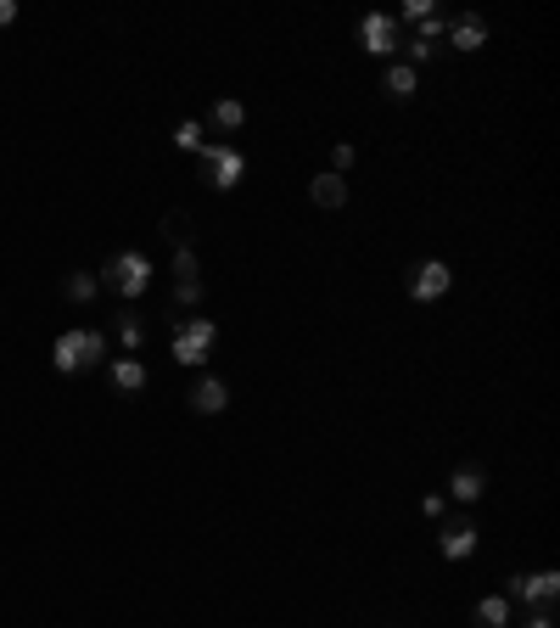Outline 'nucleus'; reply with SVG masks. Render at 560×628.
Wrapping results in <instances>:
<instances>
[{"label":"nucleus","mask_w":560,"mask_h":628,"mask_svg":"<svg viewBox=\"0 0 560 628\" xmlns=\"http://www.w3.org/2000/svg\"><path fill=\"white\" fill-rule=\"evenodd\" d=\"M96 292H101L96 275H68V298H73V303H90Z\"/></svg>","instance_id":"nucleus-20"},{"label":"nucleus","mask_w":560,"mask_h":628,"mask_svg":"<svg viewBox=\"0 0 560 628\" xmlns=\"http://www.w3.org/2000/svg\"><path fill=\"white\" fill-rule=\"evenodd\" d=\"M174 298H180L185 309H196V303H202V281H180L174 286Z\"/></svg>","instance_id":"nucleus-22"},{"label":"nucleus","mask_w":560,"mask_h":628,"mask_svg":"<svg viewBox=\"0 0 560 628\" xmlns=\"http://www.w3.org/2000/svg\"><path fill=\"white\" fill-rule=\"evenodd\" d=\"M504 600H521V606H555L560 600V572L544 567V572H516Z\"/></svg>","instance_id":"nucleus-6"},{"label":"nucleus","mask_w":560,"mask_h":628,"mask_svg":"<svg viewBox=\"0 0 560 628\" xmlns=\"http://www.w3.org/2000/svg\"><path fill=\"white\" fill-rule=\"evenodd\" d=\"M437 6L432 0H404V23H420V17H432Z\"/></svg>","instance_id":"nucleus-23"},{"label":"nucleus","mask_w":560,"mask_h":628,"mask_svg":"<svg viewBox=\"0 0 560 628\" xmlns=\"http://www.w3.org/2000/svg\"><path fill=\"white\" fill-rule=\"evenodd\" d=\"M118 337H124V354H140V343H146V326H140L135 314H118Z\"/></svg>","instance_id":"nucleus-18"},{"label":"nucleus","mask_w":560,"mask_h":628,"mask_svg":"<svg viewBox=\"0 0 560 628\" xmlns=\"http://www.w3.org/2000/svg\"><path fill=\"white\" fill-rule=\"evenodd\" d=\"M308 197H314V208H348V180L342 174H314Z\"/></svg>","instance_id":"nucleus-11"},{"label":"nucleus","mask_w":560,"mask_h":628,"mask_svg":"<svg viewBox=\"0 0 560 628\" xmlns=\"http://www.w3.org/2000/svg\"><path fill=\"white\" fill-rule=\"evenodd\" d=\"M196 169H202V180H208L213 191H236L241 180H247V152L230 146V141H208L196 152Z\"/></svg>","instance_id":"nucleus-2"},{"label":"nucleus","mask_w":560,"mask_h":628,"mask_svg":"<svg viewBox=\"0 0 560 628\" xmlns=\"http://www.w3.org/2000/svg\"><path fill=\"white\" fill-rule=\"evenodd\" d=\"M331 163H336L331 174H342V180H348V169H353V163H359V152H353V146L342 141V146H336V152H331Z\"/></svg>","instance_id":"nucleus-21"},{"label":"nucleus","mask_w":560,"mask_h":628,"mask_svg":"<svg viewBox=\"0 0 560 628\" xmlns=\"http://www.w3.org/2000/svg\"><path fill=\"white\" fill-rule=\"evenodd\" d=\"M213 124H219V129H241V124H247V107H241L236 96H219V101H213Z\"/></svg>","instance_id":"nucleus-16"},{"label":"nucleus","mask_w":560,"mask_h":628,"mask_svg":"<svg viewBox=\"0 0 560 628\" xmlns=\"http://www.w3.org/2000/svg\"><path fill=\"white\" fill-rule=\"evenodd\" d=\"M381 90H387L392 101H409L420 90V73L409 68V62H387V73H381Z\"/></svg>","instance_id":"nucleus-13"},{"label":"nucleus","mask_w":560,"mask_h":628,"mask_svg":"<svg viewBox=\"0 0 560 628\" xmlns=\"http://www.w3.org/2000/svg\"><path fill=\"white\" fill-rule=\"evenodd\" d=\"M420 511H426V516H443L448 500H443V494H426V500H420Z\"/></svg>","instance_id":"nucleus-24"},{"label":"nucleus","mask_w":560,"mask_h":628,"mask_svg":"<svg viewBox=\"0 0 560 628\" xmlns=\"http://www.w3.org/2000/svg\"><path fill=\"white\" fill-rule=\"evenodd\" d=\"M202 275V264H196V247H174V281H196Z\"/></svg>","instance_id":"nucleus-19"},{"label":"nucleus","mask_w":560,"mask_h":628,"mask_svg":"<svg viewBox=\"0 0 560 628\" xmlns=\"http://www.w3.org/2000/svg\"><path fill=\"white\" fill-rule=\"evenodd\" d=\"M107 382L118 387V393H140V387H146V365H140L135 354H124V359H107Z\"/></svg>","instance_id":"nucleus-12"},{"label":"nucleus","mask_w":560,"mask_h":628,"mask_svg":"<svg viewBox=\"0 0 560 628\" xmlns=\"http://www.w3.org/2000/svg\"><path fill=\"white\" fill-rule=\"evenodd\" d=\"M454 286V270H448L443 258H426V264H415V275H409V292H415V303H437Z\"/></svg>","instance_id":"nucleus-7"},{"label":"nucleus","mask_w":560,"mask_h":628,"mask_svg":"<svg viewBox=\"0 0 560 628\" xmlns=\"http://www.w3.org/2000/svg\"><path fill=\"white\" fill-rule=\"evenodd\" d=\"M527 628H555V612H532Z\"/></svg>","instance_id":"nucleus-26"},{"label":"nucleus","mask_w":560,"mask_h":628,"mask_svg":"<svg viewBox=\"0 0 560 628\" xmlns=\"http://www.w3.org/2000/svg\"><path fill=\"white\" fill-rule=\"evenodd\" d=\"M443 40L454 45V51H482V45H488V23H482L476 12H465V17H454V23H448Z\"/></svg>","instance_id":"nucleus-8"},{"label":"nucleus","mask_w":560,"mask_h":628,"mask_svg":"<svg viewBox=\"0 0 560 628\" xmlns=\"http://www.w3.org/2000/svg\"><path fill=\"white\" fill-rule=\"evenodd\" d=\"M6 23H17V0H0V29Z\"/></svg>","instance_id":"nucleus-25"},{"label":"nucleus","mask_w":560,"mask_h":628,"mask_svg":"<svg viewBox=\"0 0 560 628\" xmlns=\"http://www.w3.org/2000/svg\"><path fill=\"white\" fill-rule=\"evenodd\" d=\"M359 40H364V51L381 57V62H398V51H404V29H398V17L392 12H364Z\"/></svg>","instance_id":"nucleus-5"},{"label":"nucleus","mask_w":560,"mask_h":628,"mask_svg":"<svg viewBox=\"0 0 560 628\" xmlns=\"http://www.w3.org/2000/svg\"><path fill=\"white\" fill-rule=\"evenodd\" d=\"M174 146H180V152H202V146H208V129L196 124V118H185V124L174 129Z\"/></svg>","instance_id":"nucleus-17"},{"label":"nucleus","mask_w":560,"mask_h":628,"mask_svg":"<svg viewBox=\"0 0 560 628\" xmlns=\"http://www.w3.org/2000/svg\"><path fill=\"white\" fill-rule=\"evenodd\" d=\"M471 550H476V528H471V522H448L443 539H437V556H443V561H465Z\"/></svg>","instance_id":"nucleus-10"},{"label":"nucleus","mask_w":560,"mask_h":628,"mask_svg":"<svg viewBox=\"0 0 560 628\" xmlns=\"http://www.w3.org/2000/svg\"><path fill=\"white\" fill-rule=\"evenodd\" d=\"M471 623L476 628H510V600H504V595H482L471 606Z\"/></svg>","instance_id":"nucleus-15"},{"label":"nucleus","mask_w":560,"mask_h":628,"mask_svg":"<svg viewBox=\"0 0 560 628\" xmlns=\"http://www.w3.org/2000/svg\"><path fill=\"white\" fill-rule=\"evenodd\" d=\"M152 258L146 253H112L107 258V270L96 275L101 286H112V292H118V298H146V286H152Z\"/></svg>","instance_id":"nucleus-4"},{"label":"nucleus","mask_w":560,"mask_h":628,"mask_svg":"<svg viewBox=\"0 0 560 628\" xmlns=\"http://www.w3.org/2000/svg\"><path fill=\"white\" fill-rule=\"evenodd\" d=\"M168 348H174V359L180 365H208L213 359V348H219V326H213L208 314H191V320H180L174 326V337H168Z\"/></svg>","instance_id":"nucleus-3"},{"label":"nucleus","mask_w":560,"mask_h":628,"mask_svg":"<svg viewBox=\"0 0 560 628\" xmlns=\"http://www.w3.org/2000/svg\"><path fill=\"white\" fill-rule=\"evenodd\" d=\"M448 494L460 505H476L482 494H488V477H482V466H460L454 471V483H448Z\"/></svg>","instance_id":"nucleus-14"},{"label":"nucleus","mask_w":560,"mask_h":628,"mask_svg":"<svg viewBox=\"0 0 560 628\" xmlns=\"http://www.w3.org/2000/svg\"><path fill=\"white\" fill-rule=\"evenodd\" d=\"M51 365H56L62 376L96 371V365H107V337H101V331H90V326L62 331V337H56V348H51Z\"/></svg>","instance_id":"nucleus-1"},{"label":"nucleus","mask_w":560,"mask_h":628,"mask_svg":"<svg viewBox=\"0 0 560 628\" xmlns=\"http://www.w3.org/2000/svg\"><path fill=\"white\" fill-rule=\"evenodd\" d=\"M191 410L196 415H224L230 410V387H224L219 376H202V382L191 387Z\"/></svg>","instance_id":"nucleus-9"}]
</instances>
